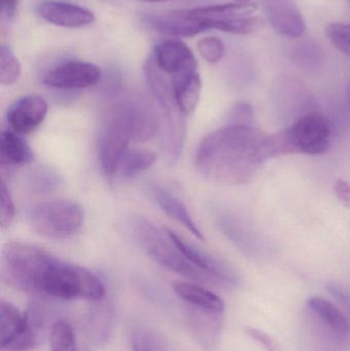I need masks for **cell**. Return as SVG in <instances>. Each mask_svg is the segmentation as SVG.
Here are the masks:
<instances>
[{"label":"cell","mask_w":350,"mask_h":351,"mask_svg":"<svg viewBox=\"0 0 350 351\" xmlns=\"http://www.w3.org/2000/svg\"><path fill=\"white\" fill-rule=\"evenodd\" d=\"M47 114V104L41 97L28 95L16 100L6 113L12 132L23 136L37 129Z\"/></svg>","instance_id":"obj_14"},{"label":"cell","mask_w":350,"mask_h":351,"mask_svg":"<svg viewBox=\"0 0 350 351\" xmlns=\"http://www.w3.org/2000/svg\"><path fill=\"white\" fill-rule=\"evenodd\" d=\"M308 308L316 315V319L326 326L332 333L339 337H345L350 332V324L340 309L327 299L314 296L308 299Z\"/></svg>","instance_id":"obj_19"},{"label":"cell","mask_w":350,"mask_h":351,"mask_svg":"<svg viewBox=\"0 0 350 351\" xmlns=\"http://www.w3.org/2000/svg\"><path fill=\"white\" fill-rule=\"evenodd\" d=\"M236 1H238V2H249V1H250V0H236Z\"/></svg>","instance_id":"obj_38"},{"label":"cell","mask_w":350,"mask_h":351,"mask_svg":"<svg viewBox=\"0 0 350 351\" xmlns=\"http://www.w3.org/2000/svg\"><path fill=\"white\" fill-rule=\"evenodd\" d=\"M33 152L20 135L12 131H2L0 135V164L1 167L24 166L32 162Z\"/></svg>","instance_id":"obj_20"},{"label":"cell","mask_w":350,"mask_h":351,"mask_svg":"<svg viewBox=\"0 0 350 351\" xmlns=\"http://www.w3.org/2000/svg\"><path fill=\"white\" fill-rule=\"evenodd\" d=\"M112 324V313L106 307H99L90 313L88 319V330L92 340L101 343L106 341Z\"/></svg>","instance_id":"obj_25"},{"label":"cell","mask_w":350,"mask_h":351,"mask_svg":"<svg viewBox=\"0 0 350 351\" xmlns=\"http://www.w3.org/2000/svg\"><path fill=\"white\" fill-rule=\"evenodd\" d=\"M254 111L248 103H238L228 114V125H253Z\"/></svg>","instance_id":"obj_31"},{"label":"cell","mask_w":350,"mask_h":351,"mask_svg":"<svg viewBox=\"0 0 350 351\" xmlns=\"http://www.w3.org/2000/svg\"><path fill=\"white\" fill-rule=\"evenodd\" d=\"M156 154L148 149H127L117 166L116 174L121 177H134L153 166Z\"/></svg>","instance_id":"obj_22"},{"label":"cell","mask_w":350,"mask_h":351,"mask_svg":"<svg viewBox=\"0 0 350 351\" xmlns=\"http://www.w3.org/2000/svg\"><path fill=\"white\" fill-rule=\"evenodd\" d=\"M41 319L33 308L32 313L22 315L12 303L0 304V344L8 351H28L37 343V333Z\"/></svg>","instance_id":"obj_9"},{"label":"cell","mask_w":350,"mask_h":351,"mask_svg":"<svg viewBox=\"0 0 350 351\" xmlns=\"http://www.w3.org/2000/svg\"><path fill=\"white\" fill-rule=\"evenodd\" d=\"M21 0H1V16L6 21L16 18Z\"/></svg>","instance_id":"obj_35"},{"label":"cell","mask_w":350,"mask_h":351,"mask_svg":"<svg viewBox=\"0 0 350 351\" xmlns=\"http://www.w3.org/2000/svg\"><path fill=\"white\" fill-rule=\"evenodd\" d=\"M222 317L223 315L197 308L188 313L187 322L189 330L203 350L212 351L217 346L221 334Z\"/></svg>","instance_id":"obj_16"},{"label":"cell","mask_w":350,"mask_h":351,"mask_svg":"<svg viewBox=\"0 0 350 351\" xmlns=\"http://www.w3.org/2000/svg\"><path fill=\"white\" fill-rule=\"evenodd\" d=\"M197 49L208 63L217 64L225 53V45L219 37L207 36L199 39Z\"/></svg>","instance_id":"obj_28"},{"label":"cell","mask_w":350,"mask_h":351,"mask_svg":"<svg viewBox=\"0 0 350 351\" xmlns=\"http://www.w3.org/2000/svg\"><path fill=\"white\" fill-rule=\"evenodd\" d=\"M245 333L251 339L260 344L266 351H283L279 342L275 339L273 336L263 332L262 330L253 327H246L245 328Z\"/></svg>","instance_id":"obj_32"},{"label":"cell","mask_w":350,"mask_h":351,"mask_svg":"<svg viewBox=\"0 0 350 351\" xmlns=\"http://www.w3.org/2000/svg\"><path fill=\"white\" fill-rule=\"evenodd\" d=\"M37 12L43 20L63 28H82L96 20L94 12L84 6L55 0L41 2Z\"/></svg>","instance_id":"obj_15"},{"label":"cell","mask_w":350,"mask_h":351,"mask_svg":"<svg viewBox=\"0 0 350 351\" xmlns=\"http://www.w3.org/2000/svg\"><path fill=\"white\" fill-rule=\"evenodd\" d=\"M140 1H144V2H166V1H171V0H140Z\"/></svg>","instance_id":"obj_36"},{"label":"cell","mask_w":350,"mask_h":351,"mask_svg":"<svg viewBox=\"0 0 350 351\" xmlns=\"http://www.w3.org/2000/svg\"><path fill=\"white\" fill-rule=\"evenodd\" d=\"M129 346L132 351H171L170 343L162 334L144 326L132 330Z\"/></svg>","instance_id":"obj_23"},{"label":"cell","mask_w":350,"mask_h":351,"mask_svg":"<svg viewBox=\"0 0 350 351\" xmlns=\"http://www.w3.org/2000/svg\"><path fill=\"white\" fill-rule=\"evenodd\" d=\"M154 130L155 117L145 99H123L111 106L99 134V158L105 174H116L129 144L149 141Z\"/></svg>","instance_id":"obj_3"},{"label":"cell","mask_w":350,"mask_h":351,"mask_svg":"<svg viewBox=\"0 0 350 351\" xmlns=\"http://www.w3.org/2000/svg\"><path fill=\"white\" fill-rule=\"evenodd\" d=\"M102 80L98 66L88 62L69 61L49 69L43 76V84L55 90H82L92 88Z\"/></svg>","instance_id":"obj_12"},{"label":"cell","mask_w":350,"mask_h":351,"mask_svg":"<svg viewBox=\"0 0 350 351\" xmlns=\"http://www.w3.org/2000/svg\"><path fill=\"white\" fill-rule=\"evenodd\" d=\"M30 185L32 189L38 193H43V192L47 193L59 185V177L51 171L41 169L31 174Z\"/></svg>","instance_id":"obj_29"},{"label":"cell","mask_w":350,"mask_h":351,"mask_svg":"<svg viewBox=\"0 0 350 351\" xmlns=\"http://www.w3.org/2000/svg\"><path fill=\"white\" fill-rule=\"evenodd\" d=\"M21 64L8 45H0V84L12 86L21 76Z\"/></svg>","instance_id":"obj_26"},{"label":"cell","mask_w":350,"mask_h":351,"mask_svg":"<svg viewBox=\"0 0 350 351\" xmlns=\"http://www.w3.org/2000/svg\"><path fill=\"white\" fill-rule=\"evenodd\" d=\"M51 351H77L73 328L64 319L55 322L51 326Z\"/></svg>","instance_id":"obj_24"},{"label":"cell","mask_w":350,"mask_h":351,"mask_svg":"<svg viewBox=\"0 0 350 351\" xmlns=\"http://www.w3.org/2000/svg\"><path fill=\"white\" fill-rule=\"evenodd\" d=\"M144 73L148 86L155 99L160 114V133L162 148L168 165H174L180 158L186 137V115L181 111L175 98L170 78L158 69L148 57L144 64Z\"/></svg>","instance_id":"obj_4"},{"label":"cell","mask_w":350,"mask_h":351,"mask_svg":"<svg viewBox=\"0 0 350 351\" xmlns=\"http://www.w3.org/2000/svg\"><path fill=\"white\" fill-rule=\"evenodd\" d=\"M347 103H349V106L350 108V80L349 84V88H347Z\"/></svg>","instance_id":"obj_37"},{"label":"cell","mask_w":350,"mask_h":351,"mask_svg":"<svg viewBox=\"0 0 350 351\" xmlns=\"http://www.w3.org/2000/svg\"><path fill=\"white\" fill-rule=\"evenodd\" d=\"M177 104L186 117L195 112L201 93V78L199 73L173 86Z\"/></svg>","instance_id":"obj_21"},{"label":"cell","mask_w":350,"mask_h":351,"mask_svg":"<svg viewBox=\"0 0 350 351\" xmlns=\"http://www.w3.org/2000/svg\"><path fill=\"white\" fill-rule=\"evenodd\" d=\"M327 290L332 295L333 297L336 298L345 308L350 311V292L347 289L343 288L340 285L334 284L331 282L327 286Z\"/></svg>","instance_id":"obj_33"},{"label":"cell","mask_w":350,"mask_h":351,"mask_svg":"<svg viewBox=\"0 0 350 351\" xmlns=\"http://www.w3.org/2000/svg\"><path fill=\"white\" fill-rule=\"evenodd\" d=\"M176 294L192 308L223 315L225 305L215 293L193 282H176L173 286Z\"/></svg>","instance_id":"obj_18"},{"label":"cell","mask_w":350,"mask_h":351,"mask_svg":"<svg viewBox=\"0 0 350 351\" xmlns=\"http://www.w3.org/2000/svg\"><path fill=\"white\" fill-rule=\"evenodd\" d=\"M334 191L339 202L345 206L350 208V183L343 179H338L335 182Z\"/></svg>","instance_id":"obj_34"},{"label":"cell","mask_w":350,"mask_h":351,"mask_svg":"<svg viewBox=\"0 0 350 351\" xmlns=\"http://www.w3.org/2000/svg\"><path fill=\"white\" fill-rule=\"evenodd\" d=\"M16 208L12 194L6 186L5 182H1L0 188V226L2 229L8 228L14 219Z\"/></svg>","instance_id":"obj_30"},{"label":"cell","mask_w":350,"mask_h":351,"mask_svg":"<svg viewBox=\"0 0 350 351\" xmlns=\"http://www.w3.org/2000/svg\"><path fill=\"white\" fill-rule=\"evenodd\" d=\"M170 239L174 241L178 249L184 254L185 257L197 266L199 270L205 272L213 280L216 286H223L225 288H234L240 285V278L236 269L228 265L226 262L214 257L208 252L199 249L185 241L180 235L170 228H164Z\"/></svg>","instance_id":"obj_11"},{"label":"cell","mask_w":350,"mask_h":351,"mask_svg":"<svg viewBox=\"0 0 350 351\" xmlns=\"http://www.w3.org/2000/svg\"><path fill=\"white\" fill-rule=\"evenodd\" d=\"M273 158L271 136L254 125H227L203 138L195 154V167L213 183L242 185Z\"/></svg>","instance_id":"obj_2"},{"label":"cell","mask_w":350,"mask_h":351,"mask_svg":"<svg viewBox=\"0 0 350 351\" xmlns=\"http://www.w3.org/2000/svg\"><path fill=\"white\" fill-rule=\"evenodd\" d=\"M149 193L154 202L168 216L183 225L197 239H201V241L205 239L203 232L197 226V223L193 221L192 217L189 214L185 204L174 194L156 184L150 186Z\"/></svg>","instance_id":"obj_17"},{"label":"cell","mask_w":350,"mask_h":351,"mask_svg":"<svg viewBox=\"0 0 350 351\" xmlns=\"http://www.w3.org/2000/svg\"><path fill=\"white\" fill-rule=\"evenodd\" d=\"M80 206L69 200H53L33 206L28 213L31 228L49 239H67L76 234L84 224Z\"/></svg>","instance_id":"obj_8"},{"label":"cell","mask_w":350,"mask_h":351,"mask_svg":"<svg viewBox=\"0 0 350 351\" xmlns=\"http://www.w3.org/2000/svg\"><path fill=\"white\" fill-rule=\"evenodd\" d=\"M262 6L269 24L282 36L299 38L305 32V21L296 0H262Z\"/></svg>","instance_id":"obj_13"},{"label":"cell","mask_w":350,"mask_h":351,"mask_svg":"<svg viewBox=\"0 0 350 351\" xmlns=\"http://www.w3.org/2000/svg\"><path fill=\"white\" fill-rule=\"evenodd\" d=\"M273 154L322 156L328 152L332 141V125L320 113L299 117L288 129L271 136Z\"/></svg>","instance_id":"obj_6"},{"label":"cell","mask_w":350,"mask_h":351,"mask_svg":"<svg viewBox=\"0 0 350 351\" xmlns=\"http://www.w3.org/2000/svg\"><path fill=\"white\" fill-rule=\"evenodd\" d=\"M149 57L172 82L184 80L199 72L195 53L182 41L171 39L162 41L153 47Z\"/></svg>","instance_id":"obj_10"},{"label":"cell","mask_w":350,"mask_h":351,"mask_svg":"<svg viewBox=\"0 0 350 351\" xmlns=\"http://www.w3.org/2000/svg\"><path fill=\"white\" fill-rule=\"evenodd\" d=\"M129 228L138 245L162 267L195 282L215 285L209 276L199 270L185 257L184 254L175 245L164 229L162 230L153 223L142 217L132 218L129 221Z\"/></svg>","instance_id":"obj_5"},{"label":"cell","mask_w":350,"mask_h":351,"mask_svg":"<svg viewBox=\"0 0 350 351\" xmlns=\"http://www.w3.org/2000/svg\"><path fill=\"white\" fill-rule=\"evenodd\" d=\"M326 35L340 53L350 57V24L332 23L326 27Z\"/></svg>","instance_id":"obj_27"},{"label":"cell","mask_w":350,"mask_h":351,"mask_svg":"<svg viewBox=\"0 0 350 351\" xmlns=\"http://www.w3.org/2000/svg\"><path fill=\"white\" fill-rule=\"evenodd\" d=\"M257 5L249 2H230L187 10L201 33L219 30L230 34L246 35L257 32L264 21L256 14Z\"/></svg>","instance_id":"obj_7"},{"label":"cell","mask_w":350,"mask_h":351,"mask_svg":"<svg viewBox=\"0 0 350 351\" xmlns=\"http://www.w3.org/2000/svg\"><path fill=\"white\" fill-rule=\"evenodd\" d=\"M347 1H349V3L350 4V0H347Z\"/></svg>","instance_id":"obj_39"},{"label":"cell","mask_w":350,"mask_h":351,"mask_svg":"<svg viewBox=\"0 0 350 351\" xmlns=\"http://www.w3.org/2000/svg\"><path fill=\"white\" fill-rule=\"evenodd\" d=\"M1 274L8 284L18 290L62 300L100 301L106 294L102 280L90 270L62 261L29 243H6Z\"/></svg>","instance_id":"obj_1"}]
</instances>
